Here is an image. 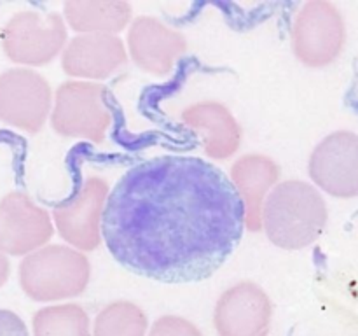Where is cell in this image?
<instances>
[{
  "label": "cell",
  "mask_w": 358,
  "mask_h": 336,
  "mask_svg": "<svg viewBox=\"0 0 358 336\" xmlns=\"http://www.w3.org/2000/svg\"><path fill=\"white\" fill-rule=\"evenodd\" d=\"M243 203L226 175L198 158H156L108 192L103 234L119 262L168 282L208 276L233 251Z\"/></svg>",
  "instance_id": "1"
},
{
  "label": "cell",
  "mask_w": 358,
  "mask_h": 336,
  "mask_svg": "<svg viewBox=\"0 0 358 336\" xmlns=\"http://www.w3.org/2000/svg\"><path fill=\"white\" fill-rule=\"evenodd\" d=\"M327 217V205L313 186L285 181L266 196L261 223L271 244L285 251H299L320 237Z\"/></svg>",
  "instance_id": "2"
},
{
  "label": "cell",
  "mask_w": 358,
  "mask_h": 336,
  "mask_svg": "<svg viewBox=\"0 0 358 336\" xmlns=\"http://www.w3.org/2000/svg\"><path fill=\"white\" fill-rule=\"evenodd\" d=\"M90 279V259L66 245H44L24 255L20 265L21 289L30 300L41 303L79 296Z\"/></svg>",
  "instance_id": "3"
},
{
  "label": "cell",
  "mask_w": 358,
  "mask_h": 336,
  "mask_svg": "<svg viewBox=\"0 0 358 336\" xmlns=\"http://www.w3.org/2000/svg\"><path fill=\"white\" fill-rule=\"evenodd\" d=\"M51 125L58 135L100 144L112 125L107 88L87 80H69L56 90Z\"/></svg>",
  "instance_id": "4"
},
{
  "label": "cell",
  "mask_w": 358,
  "mask_h": 336,
  "mask_svg": "<svg viewBox=\"0 0 358 336\" xmlns=\"http://www.w3.org/2000/svg\"><path fill=\"white\" fill-rule=\"evenodd\" d=\"M0 41L10 62L24 66L48 65L65 48V21L56 13L21 10L3 24Z\"/></svg>",
  "instance_id": "5"
},
{
  "label": "cell",
  "mask_w": 358,
  "mask_h": 336,
  "mask_svg": "<svg viewBox=\"0 0 358 336\" xmlns=\"http://www.w3.org/2000/svg\"><path fill=\"white\" fill-rule=\"evenodd\" d=\"M345 38V21L334 4L313 0L301 7L292 27V49L301 63L311 69L331 65Z\"/></svg>",
  "instance_id": "6"
},
{
  "label": "cell",
  "mask_w": 358,
  "mask_h": 336,
  "mask_svg": "<svg viewBox=\"0 0 358 336\" xmlns=\"http://www.w3.org/2000/svg\"><path fill=\"white\" fill-rule=\"evenodd\" d=\"M52 104L48 80L30 69L0 74V122L27 133L44 128Z\"/></svg>",
  "instance_id": "7"
},
{
  "label": "cell",
  "mask_w": 358,
  "mask_h": 336,
  "mask_svg": "<svg viewBox=\"0 0 358 336\" xmlns=\"http://www.w3.org/2000/svg\"><path fill=\"white\" fill-rule=\"evenodd\" d=\"M107 198V182L101 177H90L76 195L52 210L58 233L76 251L90 252L100 245Z\"/></svg>",
  "instance_id": "8"
},
{
  "label": "cell",
  "mask_w": 358,
  "mask_h": 336,
  "mask_svg": "<svg viewBox=\"0 0 358 336\" xmlns=\"http://www.w3.org/2000/svg\"><path fill=\"white\" fill-rule=\"evenodd\" d=\"M271 322V300L250 280L224 290L213 310V326L219 336H269Z\"/></svg>",
  "instance_id": "9"
},
{
  "label": "cell",
  "mask_w": 358,
  "mask_h": 336,
  "mask_svg": "<svg viewBox=\"0 0 358 336\" xmlns=\"http://www.w3.org/2000/svg\"><path fill=\"white\" fill-rule=\"evenodd\" d=\"M51 216L27 192L13 191L0 200V252L28 255L51 240Z\"/></svg>",
  "instance_id": "10"
},
{
  "label": "cell",
  "mask_w": 358,
  "mask_h": 336,
  "mask_svg": "<svg viewBox=\"0 0 358 336\" xmlns=\"http://www.w3.org/2000/svg\"><path fill=\"white\" fill-rule=\"evenodd\" d=\"M310 177L336 198L358 196V135L336 132L325 136L310 158Z\"/></svg>",
  "instance_id": "11"
},
{
  "label": "cell",
  "mask_w": 358,
  "mask_h": 336,
  "mask_svg": "<svg viewBox=\"0 0 358 336\" xmlns=\"http://www.w3.org/2000/svg\"><path fill=\"white\" fill-rule=\"evenodd\" d=\"M128 49L133 62L147 74L164 77L187 49V41L152 16H140L128 30Z\"/></svg>",
  "instance_id": "12"
},
{
  "label": "cell",
  "mask_w": 358,
  "mask_h": 336,
  "mask_svg": "<svg viewBox=\"0 0 358 336\" xmlns=\"http://www.w3.org/2000/svg\"><path fill=\"white\" fill-rule=\"evenodd\" d=\"M128 59L126 46L117 35L83 34L69 42L62 56L66 76L79 79H107Z\"/></svg>",
  "instance_id": "13"
},
{
  "label": "cell",
  "mask_w": 358,
  "mask_h": 336,
  "mask_svg": "<svg viewBox=\"0 0 358 336\" xmlns=\"http://www.w3.org/2000/svg\"><path fill=\"white\" fill-rule=\"evenodd\" d=\"M182 122L196 133L203 150L212 160H227L240 149V122L220 102L203 100L189 105L182 112Z\"/></svg>",
  "instance_id": "14"
},
{
  "label": "cell",
  "mask_w": 358,
  "mask_h": 336,
  "mask_svg": "<svg viewBox=\"0 0 358 336\" xmlns=\"http://www.w3.org/2000/svg\"><path fill=\"white\" fill-rule=\"evenodd\" d=\"M278 178L280 167L264 154H245L231 167V184L243 203L245 226L248 231L257 233L262 230V205Z\"/></svg>",
  "instance_id": "15"
},
{
  "label": "cell",
  "mask_w": 358,
  "mask_h": 336,
  "mask_svg": "<svg viewBox=\"0 0 358 336\" xmlns=\"http://www.w3.org/2000/svg\"><path fill=\"white\" fill-rule=\"evenodd\" d=\"M66 23L83 34L115 35L131 21L133 9L128 2L114 0H70L63 6Z\"/></svg>",
  "instance_id": "16"
},
{
  "label": "cell",
  "mask_w": 358,
  "mask_h": 336,
  "mask_svg": "<svg viewBox=\"0 0 358 336\" xmlns=\"http://www.w3.org/2000/svg\"><path fill=\"white\" fill-rule=\"evenodd\" d=\"M31 336H91V318L77 303L51 304L34 314Z\"/></svg>",
  "instance_id": "17"
},
{
  "label": "cell",
  "mask_w": 358,
  "mask_h": 336,
  "mask_svg": "<svg viewBox=\"0 0 358 336\" xmlns=\"http://www.w3.org/2000/svg\"><path fill=\"white\" fill-rule=\"evenodd\" d=\"M149 318L143 308L128 300L105 304L94 317L91 336H147Z\"/></svg>",
  "instance_id": "18"
},
{
  "label": "cell",
  "mask_w": 358,
  "mask_h": 336,
  "mask_svg": "<svg viewBox=\"0 0 358 336\" xmlns=\"http://www.w3.org/2000/svg\"><path fill=\"white\" fill-rule=\"evenodd\" d=\"M147 336H203L201 329L180 315H163L150 326Z\"/></svg>",
  "instance_id": "19"
},
{
  "label": "cell",
  "mask_w": 358,
  "mask_h": 336,
  "mask_svg": "<svg viewBox=\"0 0 358 336\" xmlns=\"http://www.w3.org/2000/svg\"><path fill=\"white\" fill-rule=\"evenodd\" d=\"M0 336H30V331L20 315L0 308Z\"/></svg>",
  "instance_id": "20"
},
{
  "label": "cell",
  "mask_w": 358,
  "mask_h": 336,
  "mask_svg": "<svg viewBox=\"0 0 358 336\" xmlns=\"http://www.w3.org/2000/svg\"><path fill=\"white\" fill-rule=\"evenodd\" d=\"M9 273H10V265H9V259L3 252H0V287L7 282L9 279Z\"/></svg>",
  "instance_id": "21"
}]
</instances>
